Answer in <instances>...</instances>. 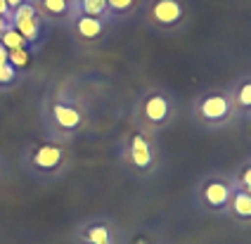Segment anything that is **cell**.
Listing matches in <instances>:
<instances>
[{
    "label": "cell",
    "instance_id": "8",
    "mask_svg": "<svg viewBox=\"0 0 251 244\" xmlns=\"http://www.w3.org/2000/svg\"><path fill=\"white\" fill-rule=\"evenodd\" d=\"M52 121H55L57 128L67 130V133H74L76 128H81L83 114H81L76 107H71V104L55 102V104H52Z\"/></svg>",
    "mask_w": 251,
    "mask_h": 244
},
{
    "label": "cell",
    "instance_id": "21",
    "mask_svg": "<svg viewBox=\"0 0 251 244\" xmlns=\"http://www.w3.org/2000/svg\"><path fill=\"white\" fill-rule=\"evenodd\" d=\"M7 55H10V50L0 43V64H7Z\"/></svg>",
    "mask_w": 251,
    "mask_h": 244
},
{
    "label": "cell",
    "instance_id": "6",
    "mask_svg": "<svg viewBox=\"0 0 251 244\" xmlns=\"http://www.w3.org/2000/svg\"><path fill=\"white\" fill-rule=\"evenodd\" d=\"M64 161V149L57 145H41L36 147V152L31 154V166L41 173H55Z\"/></svg>",
    "mask_w": 251,
    "mask_h": 244
},
{
    "label": "cell",
    "instance_id": "5",
    "mask_svg": "<svg viewBox=\"0 0 251 244\" xmlns=\"http://www.w3.org/2000/svg\"><path fill=\"white\" fill-rule=\"evenodd\" d=\"M171 119V100L164 93H154L142 100V121L150 126H164Z\"/></svg>",
    "mask_w": 251,
    "mask_h": 244
},
{
    "label": "cell",
    "instance_id": "22",
    "mask_svg": "<svg viewBox=\"0 0 251 244\" xmlns=\"http://www.w3.org/2000/svg\"><path fill=\"white\" fill-rule=\"evenodd\" d=\"M5 2H7V7H10V10H17V7H19V5H24L26 0H5Z\"/></svg>",
    "mask_w": 251,
    "mask_h": 244
},
{
    "label": "cell",
    "instance_id": "1",
    "mask_svg": "<svg viewBox=\"0 0 251 244\" xmlns=\"http://www.w3.org/2000/svg\"><path fill=\"white\" fill-rule=\"evenodd\" d=\"M195 114L206 126H225L237 112H235V104H232L230 95H225V93H211V95H204L201 100L197 102Z\"/></svg>",
    "mask_w": 251,
    "mask_h": 244
},
{
    "label": "cell",
    "instance_id": "2",
    "mask_svg": "<svg viewBox=\"0 0 251 244\" xmlns=\"http://www.w3.org/2000/svg\"><path fill=\"white\" fill-rule=\"evenodd\" d=\"M10 24H12L14 29L22 33V38L28 43H36L38 38H41V17L36 12V7L31 5V2H24V5H19L17 10H12V19H10Z\"/></svg>",
    "mask_w": 251,
    "mask_h": 244
},
{
    "label": "cell",
    "instance_id": "16",
    "mask_svg": "<svg viewBox=\"0 0 251 244\" xmlns=\"http://www.w3.org/2000/svg\"><path fill=\"white\" fill-rule=\"evenodd\" d=\"M28 62H31V55H28L26 48L10 50V55H7V64H12L14 69H24V67H28Z\"/></svg>",
    "mask_w": 251,
    "mask_h": 244
},
{
    "label": "cell",
    "instance_id": "15",
    "mask_svg": "<svg viewBox=\"0 0 251 244\" xmlns=\"http://www.w3.org/2000/svg\"><path fill=\"white\" fill-rule=\"evenodd\" d=\"M41 5L50 17H67L71 10V0H41Z\"/></svg>",
    "mask_w": 251,
    "mask_h": 244
},
{
    "label": "cell",
    "instance_id": "4",
    "mask_svg": "<svg viewBox=\"0 0 251 244\" xmlns=\"http://www.w3.org/2000/svg\"><path fill=\"white\" fill-rule=\"evenodd\" d=\"M232 197V187L223 178H211L201 185V204L209 211H227Z\"/></svg>",
    "mask_w": 251,
    "mask_h": 244
},
{
    "label": "cell",
    "instance_id": "10",
    "mask_svg": "<svg viewBox=\"0 0 251 244\" xmlns=\"http://www.w3.org/2000/svg\"><path fill=\"white\" fill-rule=\"evenodd\" d=\"M83 242L85 244H116V237H114V230L107 223H95V225H88L83 230Z\"/></svg>",
    "mask_w": 251,
    "mask_h": 244
},
{
    "label": "cell",
    "instance_id": "11",
    "mask_svg": "<svg viewBox=\"0 0 251 244\" xmlns=\"http://www.w3.org/2000/svg\"><path fill=\"white\" fill-rule=\"evenodd\" d=\"M76 31H78V36L85 38V41H98L100 36L104 33V22H102V19H95V17L81 15L76 19Z\"/></svg>",
    "mask_w": 251,
    "mask_h": 244
},
{
    "label": "cell",
    "instance_id": "14",
    "mask_svg": "<svg viewBox=\"0 0 251 244\" xmlns=\"http://www.w3.org/2000/svg\"><path fill=\"white\" fill-rule=\"evenodd\" d=\"M0 43L5 45L7 50H19V48H26V41L22 38V33L14 29L12 24L2 31V36H0Z\"/></svg>",
    "mask_w": 251,
    "mask_h": 244
},
{
    "label": "cell",
    "instance_id": "3",
    "mask_svg": "<svg viewBox=\"0 0 251 244\" xmlns=\"http://www.w3.org/2000/svg\"><path fill=\"white\" fill-rule=\"evenodd\" d=\"M150 19L159 29H173L185 19V5L180 0H154L150 7Z\"/></svg>",
    "mask_w": 251,
    "mask_h": 244
},
{
    "label": "cell",
    "instance_id": "20",
    "mask_svg": "<svg viewBox=\"0 0 251 244\" xmlns=\"http://www.w3.org/2000/svg\"><path fill=\"white\" fill-rule=\"evenodd\" d=\"M0 17H2L5 22H10V19H12V10L7 7V2H5V0H0Z\"/></svg>",
    "mask_w": 251,
    "mask_h": 244
},
{
    "label": "cell",
    "instance_id": "12",
    "mask_svg": "<svg viewBox=\"0 0 251 244\" xmlns=\"http://www.w3.org/2000/svg\"><path fill=\"white\" fill-rule=\"evenodd\" d=\"M232 104H235V112L239 114H251V78L242 81L232 95Z\"/></svg>",
    "mask_w": 251,
    "mask_h": 244
},
{
    "label": "cell",
    "instance_id": "13",
    "mask_svg": "<svg viewBox=\"0 0 251 244\" xmlns=\"http://www.w3.org/2000/svg\"><path fill=\"white\" fill-rule=\"evenodd\" d=\"M81 15L85 17H95V19H104L109 7H107V0H81Z\"/></svg>",
    "mask_w": 251,
    "mask_h": 244
},
{
    "label": "cell",
    "instance_id": "23",
    "mask_svg": "<svg viewBox=\"0 0 251 244\" xmlns=\"http://www.w3.org/2000/svg\"><path fill=\"white\" fill-rule=\"evenodd\" d=\"M7 26H10V22H5V19L0 17V36H2V31L7 29Z\"/></svg>",
    "mask_w": 251,
    "mask_h": 244
},
{
    "label": "cell",
    "instance_id": "9",
    "mask_svg": "<svg viewBox=\"0 0 251 244\" xmlns=\"http://www.w3.org/2000/svg\"><path fill=\"white\" fill-rule=\"evenodd\" d=\"M227 209L237 216L239 220H251V195L244 192L242 187H232V197H230Z\"/></svg>",
    "mask_w": 251,
    "mask_h": 244
},
{
    "label": "cell",
    "instance_id": "19",
    "mask_svg": "<svg viewBox=\"0 0 251 244\" xmlns=\"http://www.w3.org/2000/svg\"><path fill=\"white\" fill-rule=\"evenodd\" d=\"M239 187L251 195V164H247V166L242 169V173H239Z\"/></svg>",
    "mask_w": 251,
    "mask_h": 244
},
{
    "label": "cell",
    "instance_id": "7",
    "mask_svg": "<svg viewBox=\"0 0 251 244\" xmlns=\"http://www.w3.org/2000/svg\"><path fill=\"white\" fill-rule=\"evenodd\" d=\"M128 157H130V164L140 169V171H147L152 169L154 164V152H152V145L145 135H133L130 138V149H128Z\"/></svg>",
    "mask_w": 251,
    "mask_h": 244
},
{
    "label": "cell",
    "instance_id": "18",
    "mask_svg": "<svg viewBox=\"0 0 251 244\" xmlns=\"http://www.w3.org/2000/svg\"><path fill=\"white\" fill-rule=\"evenodd\" d=\"M17 81V69L12 64H0V86H12Z\"/></svg>",
    "mask_w": 251,
    "mask_h": 244
},
{
    "label": "cell",
    "instance_id": "17",
    "mask_svg": "<svg viewBox=\"0 0 251 244\" xmlns=\"http://www.w3.org/2000/svg\"><path fill=\"white\" fill-rule=\"evenodd\" d=\"M135 2H138V0H107V7H109V12L126 15V12H130V10L135 7Z\"/></svg>",
    "mask_w": 251,
    "mask_h": 244
}]
</instances>
